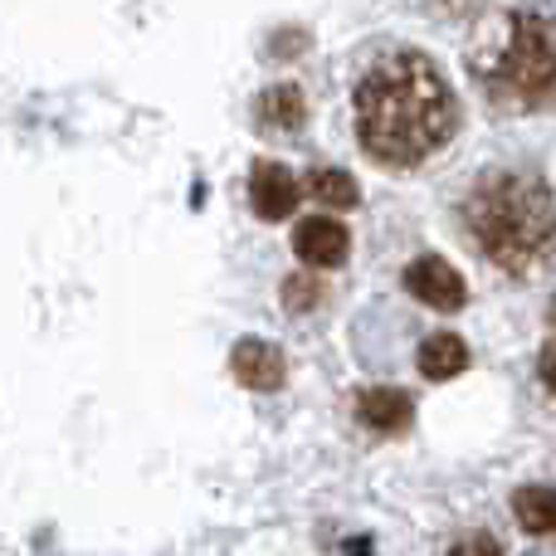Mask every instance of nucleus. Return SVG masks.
Listing matches in <instances>:
<instances>
[{"instance_id": "f257e3e1", "label": "nucleus", "mask_w": 556, "mask_h": 556, "mask_svg": "<svg viewBox=\"0 0 556 556\" xmlns=\"http://www.w3.org/2000/svg\"><path fill=\"white\" fill-rule=\"evenodd\" d=\"M459 127L444 74L420 49L376 59L356 84V137L381 166H420Z\"/></svg>"}, {"instance_id": "f03ea898", "label": "nucleus", "mask_w": 556, "mask_h": 556, "mask_svg": "<svg viewBox=\"0 0 556 556\" xmlns=\"http://www.w3.org/2000/svg\"><path fill=\"white\" fill-rule=\"evenodd\" d=\"M464 225L508 274H532L556 254V195L532 172H489L464 201Z\"/></svg>"}, {"instance_id": "7ed1b4c3", "label": "nucleus", "mask_w": 556, "mask_h": 556, "mask_svg": "<svg viewBox=\"0 0 556 556\" xmlns=\"http://www.w3.org/2000/svg\"><path fill=\"white\" fill-rule=\"evenodd\" d=\"M473 78L503 113H547L556 108V15L513 10L493 45L473 59Z\"/></svg>"}, {"instance_id": "20e7f679", "label": "nucleus", "mask_w": 556, "mask_h": 556, "mask_svg": "<svg viewBox=\"0 0 556 556\" xmlns=\"http://www.w3.org/2000/svg\"><path fill=\"white\" fill-rule=\"evenodd\" d=\"M405 288H410L425 307H434V313L464 307V274L454 269L450 260H440V254H420V260L405 269Z\"/></svg>"}, {"instance_id": "39448f33", "label": "nucleus", "mask_w": 556, "mask_h": 556, "mask_svg": "<svg viewBox=\"0 0 556 556\" xmlns=\"http://www.w3.org/2000/svg\"><path fill=\"white\" fill-rule=\"evenodd\" d=\"M293 250L307 269H337V264L346 260V250H352V235H346L342 220H332V215H307L293 230Z\"/></svg>"}, {"instance_id": "423d86ee", "label": "nucleus", "mask_w": 556, "mask_h": 556, "mask_svg": "<svg viewBox=\"0 0 556 556\" xmlns=\"http://www.w3.org/2000/svg\"><path fill=\"white\" fill-rule=\"evenodd\" d=\"M356 420L376 434H405L415 420V405L401 386H366V391L356 395Z\"/></svg>"}, {"instance_id": "0eeeda50", "label": "nucleus", "mask_w": 556, "mask_h": 556, "mask_svg": "<svg viewBox=\"0 0 556 556\" xmlns=\"http://www.w3.org/2000/svg\"><path fill=\"white\" fill-rule=\"evenodd\" d=\"M230 371L240 386H250V391H278L288 376V362L283 352H278L274 342H260V337H250V342H240L230 352Z\"/></svg>"}, {"instance_id": "6e6552de", "label": "nucleus", "mask_w": 556, "mask_h": 556, "mask_svg": "<svg viewBox=\"0 0 556 556\" xmlns=\"http://www.w3.org/2000/svg\"><path fill=\"white\" fill-rule=\"evenodd\" d=\"M250 201H254V215H260V220H288L298 205L293 172L278 162H260L250 176Z\"/></svg>"}, {"instance_id": "1a4fd4ad", "label": "nucleus", "mask_w": 556, "mask_h": 556, "mask_svg": "<svg viewBox=\"0 0 556 556\" xmlns=\"http://www.w3.org/2000/svg\"><path fill=\"white\" fill-rule=\"evenodd\" d=\"M513 518L532 538H556V489L552 483H528L513 493Z\"/></svg>"}, {"instance_id": "9d476101", "label": "nucleus", "mask_w": 556, "mask_h": 556, "mask_svg": "<svg viewBox=\"0 0 556 556\" xmlns=\"http://www.w3.org/2000/svg\"><path fill=\"white\" fill-rule=\"evenodd\" d=\"M420 371L430 376V381H454V376H464V371H469V346H464V337H454V332L425 337Z\"/></svg>"}, {"instance_id": "9b49d317", "label": "nucleus", "mask_w": 556, "mask_h": 556, "mask_svg": "<svg viewBox=\"0 0 556 556\" xmlns=\"http://www.w3.org/2000/svg\"><path fill=\"white\" fill-rule=\"evenodd\" d=\"M303 113H307L303 88H293V84H278V88H269V93L260 98V123L274 127V132L298 127V123H303Z\"/></svg>"}, {"instance_id": "f8f14e48", "label": "nucleus", "mask_w": 556, "mask_h": 556, "mask_svg": "<svg viewBox=\"0 0 556 556\" xmlns=\"http://www.w3.org/2000/svg\"><path fill=\"white\" fill-rule=\"evenodd\" d=\"M313 195L323 205H337V211H346V205L362 201L352 172H337V166H317V172H313Z\"/></svg>"}, {"instance_id": "ddd939ff", "label": "nucleus", "mask_w": 556, "mask_h": 556, "mask_svg": "<svg viewBox=\"0 0 556 556\" xmlns=\"http://www.w3.org/2000/svg\"><path fill=\"white\" fill-rule=\"evenodd\" d=\"M317 303H323V283H313V278H288L283 283V307L288 313H313Z\"/></svg>"}, {"instance_id": "4468645a", "label": "nucleus", "mask_w": 556, "mask_h": 556, "mask_svg": "<svg viewBox=\"0 0 556 556\" xmlns=\"http://www.w3.org/2000/svg\"><path fill=\"white\" fill-rule=\"evenodd\" d=\"M450 556H503V547H498V542H493V538H483V532H479V538H464V542H454Z\"/></svg>"}, {"instance_id": "2eb2a0df", "label": "nucleus", "mask_w": 556, "mask_h": 556, "mask_svg": "<svg viewBox=\"0 0 556 556\" xmlns=\"http://www.w3.org/2000/svg\"><path fill=\"white\" fill-rule=\"evenodd\" d=\"M538 376H542V386L556 395V342L542 346V356H538Z\"/></svg>"}, {"instance_id": "dca6fc26", "label": "nucleus", "mask_w": 556, "mask_h": 556, "mask_svg": "<svg viewBox=\"0 0 556 556\" xmlns=\"http://www.w3.org/2000/svg\"><path fill=\"white\" fill-rule=\"evenodd\" d=\"M547 323H552V332H556V298H552V307H547Z\"/></svg>"}]
</instances>
